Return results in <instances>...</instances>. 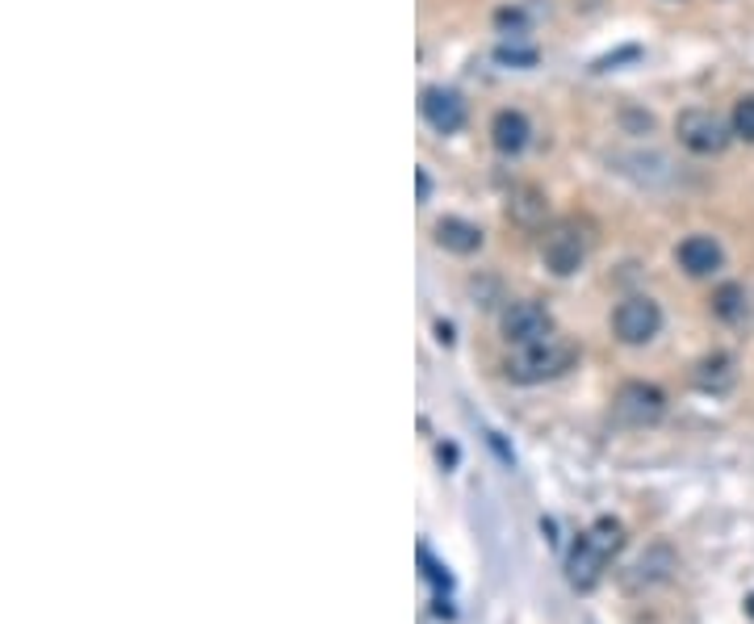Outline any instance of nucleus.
<instances>
[{"label":"nucleus","mask_w":754,"mask_h":624,"mask_svg":"<svg viewBox=\"0 0 754 624\" xmlns=\"http://www.w3.org/2000/svg\"><path fill=\"white\" fill-rule=\"evenodd\" d=\"M511 218H516V223H524V227H537V223H541L545 218V197L541 193H537V189H520V193H516V197H511Z\"/></svg>","instance_id":"obj_15"},{"label":"nucleus","mask_w":754,"mask_h":624,"mask_svg":"<svg viewBox=\"0 0 754 624\" xmlns=\"http://www.w3.org/2000/svg\"><path fill=\"white\" fill-rule=\"evenodd\" d=\"M675 135L691 155H721L733 139V126L721 122L712 109H683L675 118Z\"/></svg>","instance_id":"obj_3"},{"label":"nucleus","mask_w":754,"mask_h":624,"mask_svg":"<svg viewBox=\"0 0 754 624\" xmlns=\"http://www.w3.org/2000/svg\"><path fill=\"white\" fill-rule=\"evenodd\" d=\"M733 377H737L733 356L712 353V356L700 361V369H696V386H700V390H709V395H725V390L733 386Z\"/></svg>","instance_id":"obj_13"},{"label":"nucleus","mask_w":754,"mask_h":624,"mask_svg":"<svg viewBox=\"0 0 754 624\" xmlns=\"http://www.w3.org/2000/svg\"><path fill=\"white\" fill-rule=\"evenodd\" d=\"M437 244L444 251H457V256H470V251L482 248V230L465 218H440L437 223Z\"/></svg>","instance_id":"obj_12"},{"label":"nucleus","mask_w":754,"mask_h":624,"mask_svg":"<svg viewBox=\"0 0 754 624\" xmlns=\"http://www.w3.org/2000/svg\"><path fill=\"white\" fill-rule=\"evenodd\" d=\"M675 570H679V558H675V549H670V545H649L646 553L637 558V566H633V574H628V587L667 583Z\"/></svg>","instance_id":"obj_11"},{"label":"nucleus","mask_w":754,"mask_h":624,"mask_svg":"<svg viewBox=\"0 0 754 624\" xmlns=\"http://www.w3.org/2000/svg\"><path fill=\"white\" fill-rule=\"evenodd\" d=\"M503 63H537V51H516V46H499Z\"/></svg>","instance_id":"obj_18"},{"label":"nucleus","mask_w":754,"mask_h":624,"mask_svg":"<svg viewBox=\"0 0 754 624\" xmlns=\"http://www.w3.org/2000/svg\"><path fill=\"white\" fill-rule=\"evenodd\" d=\"M579 361V353L562 344V340H541V344H528V348H516V356L507 361V377L520 381V386H537V381H553L562 377L570 365Z\"/></svg>","instance_id":"obj_2"},{"label":"nucleus","mask_w":754,"mask_h":624,"mask_svg":"<svg viewBox=\"0 0 754 624\" xmlns=\"http://www.w3.org/2000/svg\"><path fill=\"white\" fill-rule=\"evenodd\" d=\"M612 411L628 428H649V423H658L663 411H667V395L658 386H649V381H625L616 390V398H612Z\"/></svg>","instance_id":"obj_6"},{"label":"nucleus","mask_w":754,"mask_h":624,"mask_svg":"<svg viewBox=\"0 0 754 624\" xmlns=\"http://www.w3.org/2000/svg\"><path fill=\"white\" fill-rule=\"evenodd\" d=\"M746 311H751V298H746V290H742L737 281H725L721 290L712 293V314H717L721 323H742Z\"/></svg>","instance_id":"obj_14"},{"label":"nucleus","mask_w":754,"mask_h":624,"mask_svg":"<svg viewBox=\"0 0 754 624\" xmlns=\"http://www.w3.org/2000/svg\"><path fill=\"white\" fill-rule=\"evenodd\" d=\"M532 139V126L524 118L520 109H499L495 114V122H491V143L499 155H520L524 147Z\"/></svg>","instance_id":"obj_10"},{"label":"nucleus","mask_w":754,"mask_h":624,"mask_svg":"<svg viewBox=\"0 0 754 624\" xmlns=\"http://www.w3.org/2000/svg\"><path fill=\"white\" fill-rule=\"evenodd\" d=\"M730 126H733V139H742V143H754V93L751 97H737L730 114Z\"/></svg>","instance_id":"obj_16"},{"label":"nucleus","mask_w":754,"mask_h":624,"mask_svg":"<svg viewBox=\"0 0 754 624\" xmlns=\"http://www.w3.org/2000/svg\"><path fill=\"white\" fill-rule=\"evenodd\" d=\"M499 327H503V340L511 348H528V344H541V340L553 335V319H549V311H545L541 302H528L524 298V302H511L503 311Z\"/></svg>","instance_id":"obj_7"},{"label":"nucleus","mask_w":754,"mask_h":624,"mask_svg":"<svg viewBox=\"0 0 754 624\" xmlns=\"http://www.w3.org/2000/svg\"><path fill=\"white\" fill-rule=\"evenodd\" d=\"M419 109H423V122L432 126L437 135H457L465 126V101L453 88H423Z\"/></svg>","instance_id":"obj_8"},{"label":"nucleus","mask_w":754,"mask_h":624,"mask_svg":"<svg viewBox=\"0 0 754 624\" xmlns=\"http://www.w3.org/2000/svg\"><path fill=\"white\" fill-rule=\"evenodd\" d=\"M621 545H625V528L616 520H600L591 532H583L579 545L570 549V562H566L570 583L579 587V591H591V587L604 579L607 562L621 553Z\"/></svg>","instance_id":"obj_1"},{"label":"nucleus","mask_w":754,"mask_h":624,"mask_svg":"<svg viewBox=\"0 0 754 624\" xmlns=\"http://www.w3.org/2000/svg\"><path fill=\"white\" fill-rule=\"evenodd\" d=\"M541 260L553 277H574L586 260V235L574 223H558L553 230H545Z\"/></svg>","instance_id":"obj_5"},{"label":"nucleus","mask_w":754,"mask_h":624,"mask_svg":"<svg viewBox=\"0 0 754 624\" xmlns=\"http://www.w3.org/2000/svg\"><path fill=\"white\" fill-rule=\"evenodd\" d=\"M675 260L688 277H712V272L725 265V251L712 235H688L679 248H675Z\"/></svg>","instance_id":"obj_9"},{"label":"nucleus","mask_w":754,"mask_h":624,"mask_svg":"<svg viewBox=\"0 0 754 624\" xmlns=\"http://www.w3.org/2000/svg\"><path fill=\"white\" fill-rule=\"evenodd\" d=\"M612 332L621 344L628 348H637V344H649L654 335L663 332V311H658V302L646 298V293H633L625 298L616 311H612Z\"/></svg>","instance_id":"obj_4"},{"label":"nucleus","mask_w":754,"mask_h":624,"mask_svg":"<svg viewBox=\"0 0 754 624\" xmlns=\"http://www.w3.org/2000/svg\"><path fill=\"white\" fill-rule=\"evenodd\" d=\"M499 25L507 30V39H524V13H511V9H503Z\"/></svg>","instance_id":"obj_17"}]
</instances>
